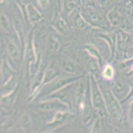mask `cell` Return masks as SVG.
Instances as JSON below:
<instances>
[{"mask_svg":"<svg viewBox=\"0 0 133 133\" xmlns=\"http://www.w3.org/2000/svg\"><path fill=\"white\" fill-rule=\"evenodd\" d=\"M90 82V93H91V101H92V105L95 110L101 115H104L107 113V105L104 101V97L101 93V90L98 87L95 80H89Z\"/></svg>","mask_w":133,"mask_h":133,"instance_id":"1","label":"cell"},{"mask_svg":"<svg viewBox=\"0 0 133 133\" xmlns=\"http://www.w3.org/2000/svg\"><path fill=\"white\" fill-rule=\"evenodd\" d=\"M103 97H104L108 112L116 120H121L122 119V110H121V107H120L119 101L113 95V93H112L110 90H104L103 91Z\"/></svg>","mask_w":133,"mask_h":133,"instance_id":"2","label":"cell"},{"mask_svg":"<svg viewBox=\"0 0 133 133\" xmlns=\"http://www.w3.org/2000/svg\"><path fill=\"white\" fill-rule=\"evenodd\" d=\"M32 109H37V110H41V111H44V112H50V111H65V112H69L71 111L70 108L64 104L63 102H61L60 100L59 101H43L41 103H38L36 105H32L31 107Z\"/></svg>","mask_w":133,"mask_h":133,"instance_id":"3","label":"cell"},{"mask_svg":"<svg viewBox=\"0 0 133 133\" xmlns=\"http://www.w3.org/2000/svg\"><path fill=\"white\" fill-rule=\"evenodd\" d=\"M78 79H80V77H70V78H61L59 80H57L55 83L52 84V88L50 89L49 94H52L53 92H57V91H60L63 88H65L66 85H71L73 82H76Z\"/></svg>","mask_w":133,"mask_h":133,"instance_id":"4","label":"cell"},{"mask_svg":"<svg viewBox=\"0 0 133 133\" xmlns=\"http://www.w3.org/2000/svg\"><path fill=\"white\" fill-rule=\"evenodd\" d=\"M26 14H27V18L30 20L32 24H36L40 22L42 20V15L39 12V10L36 7H33L31 3H28L26 7Z\"/></svg>","mask_w":133,"mask_h":133,"instance_id":"5","label":"cell"},{"mask_svg":"<svg viewBox=\"0 0 133 133\" xmlns=\"http://www.w3.org/2000/svg\"><path fill=\"white\" fill-rule=\"evenodd\" d=\"M7 52L8 56L10 57L11 60H14L15 62H19L21 61V53H20V50L17 47V44L15 42H12L11 40L7 41Z\"/></svg>","mask_w":133,"mask_h":133,"instance_id":"6","label":"cell"},{"mask_svg":"<svg viewBox=\"0 0 133 133\" xmlns=\"http://www.w3.org/2000/svg\"><path fill=\"white\" fill-rule=\"evenodd\" d=\"M12 26H14V29H15V32L17 37H18V39L20 40V44H23V24H22V21L20 20L19 18H17L15 17L14 19H12Z\"/></svg>","mask_w":133,"mask_h":133,"instance_id":"7","label":"cell"},{"mask_svg":"<svg viewBox=\"0 0 133 133\" xmlns=\"http://www.w3.org/2000/svg\"><path fill=\"white\" fill-rule=\"evenodd\" d=\"M48 47L52 52H58L60 50V39L55 33H51L48 39Z\"/></svg>","mask_w":133,"mask_h":133,"instance_id":"8","label":"cell"},{"mask_svg":"<svg viewBox=\"0 0 133 133\" xmlns=\"http://www.w3.org/2000/svg\"><path fill=\"white\" fill-rule=\"evenodd\" d=\"M57 74H58L57 69H56L53 65H49L48 68L44 70V74H43V85L45 84V83L51 82L53 79L57 77Z\"/></svg>","mask_w":133,"mask_h":133,"instance_id":"9","label":"cell"},{"mask_svg":"<svg viewBox=\"0 0 133 133\" xmlns=\"http://www.w3.org/2000/svg\"><path fill=\"white\" fill-rule=\"evenodd\" d=\"M88 21L89 23L93 24V26H97V27H100V28H105L104 23H103V19H101V17L99 16V14H97V12H90V14L88 15Z\"/></svg>","mask_w":133,"mask_h":133,"instance_id":"10","label":"cell"},{"mask_svg":"<svg viewBox=\"0 0 133 133\" xmlns=\"http://www.w3.org/2000/svg\"><path fill=\"white\" fill-rule=\"evenodd\" d=\"M108 19H109V22L112 24L113 27H118L120 26V22H121V18H120V14L116 9H112L109 14H108Z\"/></svg>","mask_w":133,"mask_h":133,"instance_id":"11","label":"cell"},{"mask_svg":"<svg viewBox=\"0 0 133 133\" xmlns=\"http://www.w3.org/2000/svg\"><path fill=\"white\" fill-rule=\"evenodd\" d=\"M20 123H21V128H22V130L23 131H30V129H31V118H30V115L27 114V113H24L21 115V118H20Z\"/></svg>","mask_w":133,"mask_h":133,"instance_id":"12","label":"cell"},{"mask_svg":"<svg viewBox=\"0 0 133 133\" xmlns=\"http://www.w3.org/2000/svg\"><path fill=\"white\" fill-rule=\"evenodd\" d=\"M102 77L105 79V80H113L114 78V69L113 66L110 64H107L102 70Z\"/></svg>","mask_w":133,"mask_h":133,"instance_id":"13","label":"cell"},{"mask_svg":"<svg viewBox=\"0 0 133 133\" xmlns=\"http://www.w3.org/2000/svg\"><path fill=\"white\" fill-rule=\"evenodd\" d=\"M77 6V0H65L64 6H63V11L65 15H70L73 11V9Z\"/></svg>","mask_w":133,"mask_h":133,"instance_id":"14","label":"cell"},{"mask_svg":"<svg viewBox=\"0 0 133 133\" xmlns=\"http://www.w3.org/2000/svg\"><path fill=\"white\" fill-rule=\"evenodd\" d=\"M62 69L64 70L66 73H74L76 72V66L69 59H64L62 61Z\"/></svg>","mask_w":133,"mask_h":133,"instance_id":"15","label":"cell"},{"mask_svg":"<svg viewBox=\"0 0 133 133\" xmlns=\"http://www.w3.org/2000/svg\"><path fill=\"white\" fill-rule=\"evenodd\" d=\"M88 69L90 70L91 72H98L100 70V62L98 59H95V58H92V59H90L88 61Z\"/></svg>","mask_w":133,"mask_h":133,"instance_id":"16","label":"cell"},{"mask_svg":"<svg viewBox=\"0 0 133 133\" xmlns=\"http://www.w3.org/2000/svg\"><path fill=\"white\" fill-rule=\"evenodd\" d=\"M56 28H57V30L61 33H65L68 31V27H66L65 22L63 21V19H61V18H58L56 20Z\"/></svg>","mask_w":133,"mask_h":133,"instance_id":"17","label":"cell"},{"mask_svg":"<svg viewBox=\"0 0 133 133\" xmlns=\"http://www.w3.org/2000/svg\"><path fill=\"white\" fill-rule=\"evenodd\" d=\"M84 49H85V51L88 52L92 58H95V59L100 60V52L98 51L97 48H94L93 45H90V44H89V45H85Z\"/></svg>","mask_w":133,"mask_h":133,"instance_id":"18","label":"cell"},{"mask_svg":"<svg viewBox=\"0 0 133 133\" xmlns=\"http://www.w3.org/2000/svg\"><path fill=\"white\" fill-rule=\"evenodd\" d=\"M1 104L2 107L5 105L6 108H10L12 104L15 103V99H14V94H10V95H5L3 97L2 95V98H1Z\"/></svg>","mask_w":133,"mask_h":133,"instance_id":"19","label":"cell"},{"mask_svg":"<svg viewBox=\"0 0 133 133\" xmlns=\"http://www.w3.org/2000/svg\"><path fill=\"white\" fill-rule=\"evenodd\" d=\"M113 89L116 93H122L124 89H125V84H124V82L122 80H120V79H118V80L114 81V84H113Z\"/></svg>","mask_w":133,"mask_h":133,"instance_id":"20","label":"cell"},{"mask_svg":"<svg viewBox=\"0 0 133 133\" xmlns=\"http://www.w3.org/2000/svg\"><path fill=\"white\" fill-rule=\"evenodd\" d=\"M124 10L129 16L133 17V0H125L124 1Z\"/></svg>","mask_w":133,"mask_h":133,"instance_id":"21","label":"cell"},{"mask_svg":"<svg viewBox=\"0 0 133 133\" xmlns=\"http://www.w3.org/2000/svg\"><path fill=\"white\" fill-rule=\"evenodd\" d=\"M74 24H76L78 28H83V27L85 26V20L82 17L81 14H78L77 17L74 18Z\"/></svg>","mask_w":133,"mask_h":133,"instance_id":"22","label":"cell"},{"mask_svg":"<svg viewBox=\"0 0 133 133\" xmlns=\"http://www.w3.org/2000/svg\"><path fill=\"white\" fill-rule=\"evenodd\" d=\"M0 24H1L2 29H5L6 31H9V21H8V18L5 14H1L0 16Z\"/></svg>","mask_w":133,"mask_h":133,"instance_id":"23","label":"cell"},{"mask_svg":"<svg viewBox=\"0 0 133 133\" xmlns=\"http://www.w3.org/2000/svg\"><path fill=\"white\" fill-rule=\"evenodd\" d=\"M101 131V120L97 119L95 122L93 123V127H92V132H100Z\"/></svg>","mask_w":133,"mask_h":133,"instance_id":"24","label":"cell"},{"mask_svg":"<svg viewBox=\"0 0 133 133\" xmlns=\"http://www.w3.org/2000/svg\"><path fill=\"white\" fill-rule=\"evenodd\" d=\"M122 41L125 44H131L132 43V37L129 33H122Z\"/></svg>","mask_w":133,"mask_h":133,"instance_id":"25","label":"cell"},{"mask_svg":"<svg viewBox=\"0 0 133 133\" xmlns=\"http://www.w3.org/2000/svg\"><path fill=\"white\" fill-rule=\"evenodd\" d=\"M37 1H38V5L41 9H47L50 3V0H37Z\"/></svg>","mask_w":133,"mask_h":133,"instance_id":"26","label":"cell"},{"mask_svg":"<svg viewBox=\"0 0 133 133\" xmlns=\"http://www.w3.org/2000/svg\"><path fill=\"white\" fill-rule=\"evenodd\" d=\"M132 97H133V84L131 85V92H130V94H128V95H127V97H125V98H124V99H123V102H125V101H128V100H129V99H131Z\"/></svg>","mask_w":133,"mask_h":133,"instance_id":"27","label":"cell"},{"mask_svg":"<svg viewBox=\"0 0 133 133\" xmlns=\"http://www.w3.org/2000/svg\"><path fill=\"white\" fill-rule=\"evenodd\" d=\"M130 115H131V119L133 120V103H132V105H131V112H130Z\"/></svg>","mask_w":133,"mask_h":133,"instance_id":"28","label":"cell"},{"mask_svg":"<svg viewBox=\"0 0 133 133\" xmlns=\"http://www.w3.org/2000/svg\"><path fill=\"white\" fill-rule=\"evenodd\" d=\"M132 71H133V65H132Z\"/></svg>","mask_w":133,"mask_h":133,"instance_id":"29","label":"cell"}]
</instances>
